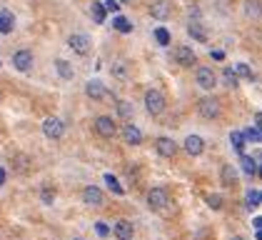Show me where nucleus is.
<instances>
[{
	"label": "nucleus",
	"instance_id": "f257e3e1",
	"mask_svg": "<svg viewBox=\"0 0 262 240\" xmlns=\"http://www.w3.org/2000/svg\"><path fill=\"white\" fill-rule=\"evenodd\" d=\"M198 113H200V118H205V120H217L222 113L220 100L212 98V95H210V98H202L200 103H198Z\"/></svg>",
	"mask_w": 262,
	"mask_h": 240
},
{
	"label": "nucleus",
	"instance_id": "f03ea898",
	"mask_svg": "<svg viewBox=\"0 0 262 240\" xmlns=\"http://www.w3.org/2000/svg\"><path fill=\"white\" fill-rule=\"evenodd\" d=\"M145 110H147L150 115H160L162 110H165V95H162L160 90L150 88V90L145 93Z\"/></svg>",
	"mask_w": 262,
	"mask_h": 240
},
{
	"label": "nucleus",
	"instance_id": "7ed1b4c3",
	"mask_svg": "<svg viewBox=\"0 0 262 240\" xmlns=\"http://www.w3.org/2000/svg\"><path fill=\"white\" fill-rule=\"evenodd\" d=\"M42 135L48 140H60L65 135V123L60 118H45L42 120Z\"/></svg>",
	"mask_w": 262,
	"mask_h": 240
},
{
	"label": "nucleus",
	"instance_id": "20e7f679",
	"mask_svg": "<svg viewBox=\"0 0 262 240\" xmlns=\"http://www.w3.org/2000/svg\"><path fill=\"white\" fill-rule=\"evenodd\" d=\"M68 48H70L73 53H78V55H88V53H90V38H88L85 33H73V35L68 38Z\"/></svg>",
	"mask_w": 262,
	"mask_h": 240
},
{
	"label": "nucleus",
	"instance_id": "39448f33",
	"mask_svg": "<svg viewBox=\"0 0 262 240\" xmlns=\"http://www.w3.org/2000/svg\"><path fill=\"white\" fill-rule=\"evenodd\" d=\"M167 203H170V195H167L165 188H152V190L147 193V205H150V210H162V208H167Z\"/></svg>",
	"mask_w": 262,
	"mask_h": 240
},
{
	"label": "nucleus",
	"instance_id": "423d86ee",
	"mask_svg": "<svg viewBox=\"0 0 262 240\" xmlns=\"http://www.w3.org/2000/svg\"><path fill=\"white\" fill-rule=\"evenodd\" d=\"M82 203L90 205V208H100L105 203V193L98 185H88V188H82Z\"/></svg>",
	"mask_w": 262,
	"mask_h": 240
},
{
	"label": "nucleus",
	"instance_id": "0eeeda50",
	"mask_svg": "<svg viewBox=\"0 0 262 240\" xmlns=\"http://www.w3.org/2000/svg\"><path fill=\"white\" fill-rule=\"evenodd\" d=\"M95 133L100 138H113L118 133V125H115V120L110 115H100V118H95Z\"/></svg>",
	"mask_w": 262,
	"mask_h": 240
},
{
	"label": "nucleus",
	"instance_id": "6e6552de",
	"mask_svg": "<svg viewBox=\"0 0 262 240\" xmlns=\"http://www.w3.org/2000/svg\"><path fill=\"white\" fill-rule=\"evenodd\" d=\"M195 80H198V85H200L202 90H212L215 85H217V75H215V70L212 68H198V73H195Z\"/></svg>",
	"mask_w": 262,
	"mask_h": 240
},
{
	"label": "nucleus",
	"instance_id": "1a4fd4ad",
	"mask_svg": "<svg viewBox=\"0 0 262 240\" xmlns=\"http://www.w3.org/2000/svg\"><path fill=\"white\" fill-rule=\"evenodd\" d=\"M85 95H88L90 100H105V98H110L107 88L102 85L100 80H88V83H85Z\"/></svg>",
	"mask_w": 262,
	"mask_h": 240
},
{
	"label": "nucleus",
	"instance_id": "9d476101",
	"mask_svg": "<svg viewBox=\"0 0 262 240\" xmlns=\"http://www.w3.org/2000/svg\"><path fill=\"white\" fill-rule=\"evenodd\" d=\"M33 53L30 50H18V53H13V65H15V70H20V73H28V70H33Z\"/></svg>",
	"mask_w": 262,
	"mask_h": 240
},
{
	"label": "nucleus",
	"instance_id": "9b49d317",
	"mask_svg": "<svg viewBox=\"0 0 262 240\" xmlns=\"http://www.w3.org/2000/svg\"><path fill=\"white\" fill-rule=\"evenodd\" d=\"M182 148H185V153H187V155L198 158V155L205 153V140H202L200 135H187L185 143H182Z\"/></svg>",
	"mask_w": 262,
	"mask_h": 240
},
{
	"label": "nucleus",
	"instance_id": "f8f14e48",
	"mask_svg": "<svg viewBox=\"0 0 262 240\" xmlns=\"http://www.w3.org/2000/svg\"><path fill=\"white\" fill-rule=\"evenodd\" d=\"M113 235L118 240H133V233H135V228H133V223L130 220H125V218H120L115 225H113V230H110Z\"/></svg>",
	"mask_w": 262,
	"mask_h": 240
},
{
	"label": "nucleus",
	"instance_id": "ddd939ff",
	"mask_svg": "<svg viewBox=\"0 0 262 240\" xmlns=\"http://www.w3.org/2000/svg\"><path fill=\"white\" fill-rule=\"evenodd\" d=\"M175 60L180 63L182 68H192V65L198 63V55L192 53V48H187V45H178V48H175Z\"/></svg>",
	"mask_w": 262,
	"mask_h": 240
},
{
	"label": "nucleus",
	"instance_id": "4468645a",
	"mask_svg": "<svg viewBox=\"0 0 262 240\" xmlns=\"http://www.w3.org/2000/svg\"><path fill=\"white\" fill-rule=\"evenodd\" d=\"M155 148H158V153L162 158H175V153H178V143L172 138H165V135L155 140Z\"/></svg>",
	"mask_w": 262,
	"mask_h": 240
},
{
	"label": "nucleus",
	"instance_id": "2eb2a0df",
	"mask_svg": "<svg viewBox=\"0 0 262 240\" xmlns=\"http://www.w3.org/2000/svg\"><path fill=\"white\" fill-rule=\"evenodd\" d=\"M120 135H122V140H125L127 145H140V143H142V133H140V128H135L133 123H125V125H122Z\"/></svg>",
	"mask_w": 262,
	"mask_h": 240
},
{
	"label": "nucleus",
	"instance_id": "dca6fc26",
	"mask_svg": "<svg viewBox=\"0 0 262 240\" xmlns=\"http://www.w3.org/2000/svg\"><path fill=\"white\" fill-rule=\"evenodd\" d=\"M150 15L155 20H167L170 18V3L167 0H155L150 5Z\"/></svg>",
	"mask_w": 262,
	"mask_h": 240
},
{
	"label": "nucleus",
	"instance_id": "f3484780",
	"mask_svg": "<svg viewBox=\"0 0 262 240\" xmlns=\"http://www.w3.org/2000/svg\"><path fill=\"white\" fill-rule=\"evenodd\" d=\"M187 35L192 40H198V43H207V30H205V25H202L200 20H190V25H187Z\"/></svg>",
	"mask_w": 262,
	"mask_h": 240
},
{
	"label": "nucleus",
	"instance_id": "a211bd4d",
	"mask_svg": "<svg viewBox=\"0 0 262 240\" xmlns=\"http://www.w3.org/2000/svg\"><path fill=\"white\" fill-rule=\"evenodd\" d=\"M13 28H15V15L10 10H0V33L8 35V33H13Z\"/></svg>",
	"mask_w": 262,
	"mask_h": 240
},
{
	"label": "nucleus",
	"instance_id": "6ab92c4d",
	"mask_svg": "<svg viewBox=\"0 0 262 240\" xmlns=\"http://www.w3.org/2000/svg\"><path fill=\"white\" fill-rule=\"evenodd\" d=\"M115 110H118V115H120V120H130L135 118V108H133V103H127V100H118L115 103Z\"/></svg>",
	"mask_w": 262,
	"mask_h": 240
},
{
	"label": "nucleus",
	"instance_id": "aec40b11",
	"mask_svg": "<svg viewBox=\"0 0 262 240\" xmlns=\"http://www.w3.org/2000/svg\"><path fill=\"white\" fill-rule=\"evenodd\" d=\"M220 183L227 185V188H232V185L237 183V170H235L232 165H222L220 168Z\"/></svg>",
	"mask_w": 262,
	"mask_h": 240
},
{
	"label": "nucleus",
	"instance_id": "412c9836",
	"mask_svg": "<svg viewBox=\"0 0 262 240\" xmlns=\"http://www.w3.org/2000/svg\"><path fill=\"white\" fill-rule=\"evenodd\" d=\"M55 70H58V75H60L62 80H73V78H75V70H73V65H70L68 60H62V58L55 60Z\"/></svg>",
	"mask_w": 262,
	"mask_h": 240
},
{
	"label": "nucleus",
	"instance_id": "4be33fe9",
	"mask_svg": "<svg viewBox=\"0 0 262 240\" xmlns=\"http://www.w3.org/2000/svg\"><path fill=\"white\" fill-rule=\"evenodd\" d=\"M110 73H113V78L127 80V63H125V60H115V63L110 65Z\"/></svg>",
	"mask_w": 262,
	"mask_h": 240
},
{
	"label": "nucleus",
	"instance_id": "5701e85b",
	"mask_svg": "<svg viewBox=\"0 0 262 240\" xmlns=\"http://www.w3.org/2000/svg\"><path fill=\"white\" fill-rule=\"evenodd\" d=\"M240 165H242V170H245L247 175H257V160L255 158H250V155H245V153H242Z\"/></svg>",
	"mask_w": 262,
	"mask_h": 240
},
{
	"label": "nucleus",
	"instance_id": "b1692460",
	"mask_svg": "<svg viewBox=\"0 0 262 240\" xmlns=\"http://www.w3.org/2000/svg\"><path fill=\"white\" fill-rule=\"evenodd\" d=\"M245 205H247L250 210L260 208V190H257V188H250V190L245 193Z\"/></svg>",
	"mask_w": 262,
	"mask_h": 240
},
{
	"label": "nucleus",
	"instance_id": "393cba45",
	"mask_svg": "<svg viewBox=\"0 0 262 240\" xmlns=\"http://www.w3.org/2000/svg\"><path fill=\"white\" fill-rule=\"evenodd\" d=\"M113 28H115L118 33H133V23L125 18V15H115V20H113Z\"/></svg>",
	"mask_w": 262,
	"mask_h": 240
},
{
	"label": "nucleus",
	"instance_id": "a878e982",
	"mask_svg": "<svg viewBox=\"0 0 262 240\" xmlns=\"http://www.w3.org/2000/svg\"><path fill=\"white\" fill-rule=\"evenodd\" d=\"M222 83H225L227 88H237V83H240V78H237L235 68H225V70H222Z\"/></svg>",
	"mask_w": 262,
	"mask_h": 240
},
{
	"label": "nucleus",
	"instance_id": "bb28decb",
	"mask_svg": "<svg viewBox=\"0 0 262 240\" xmlns=\"http://www.w3.org/2000/svg\"><path fill=\"white\" fill-rule=\"evenodd\" d=\"M230 143L235 145V150L237 153H245V145H247V140H245V133H240V130H235V133H230Z\"/></svg>",
	"mask_w": 262,
	"mask_h": 240
},
{
	"label": "nucleus",
	"instance_id": "cd10ccee",
	"mask_svg": "<svg viewBox=\"0 0 262 240\" xmlns=\"http://www.w3.org/2000/svg\"><path fill=\"white\" fill-rule=\"evenodd\" d=\"M105 185H107V190H110V193H115V195H122V193H125V190H122V185L118 183V178H115L113 173H107V175H105Z\"/></svg>",
	"mask_w": 262,
	"mask_h": 240
},
{
	"label": "nucleus",
	"instance_id": "c85d7f7f",
	"mask_svg": "<svg viewBox=\"0 0 262 240\" xmlns=\"http://www.w3.org/2000/svg\"><path fill=\"white\" fill-rule=\"evenodd\" d=\"M90 15H93V20H95L98 25L105 23V8H102V3H93V5H90Z\"/></svg>",
	"mask_w": 262,
	"mask_h": 240
},
{
	"label": "nucleus",
	"instance_id": "c756f323",
	"mask_svg": "<svg viewBox=\"0 0 262 240\" xmlns=\"http://www.w3.org/2000/svg\"><path fill=\"white\" fill-rule=\"evenodd\" d=\"M235 73H237V78L255 80V73H252V68H250L247 63H237V65H235Z\"/></svg>",
	"mask_w": 262,
	"mask_h": 240
},
{
	"label": "nucleus",
	"instance_id": "7c9ffc66",
	"mask_svg": "<svg viewBox=\"0 0 262 240\" xmlns=\"http://www.w3.org/2000/svg\"><path fill=\"white\" fill-rule=\"evenodd\" d=\"M245 13H247V18H260V0H247Z\"/></svg>",
	"mask_w": 262,
	"mask_h": 240
},
{
	"label": "nucleus",
	"instance_id": "2f4dec72",
	"mask_svg": "<svg viewBox=\"0 0 262 240\" xmlns=\"http://www.w3.org/2000/svg\"><path fill=\"white\" fill-rule=\"evenodd\" d=\"M40 200L45 205H53L55 203V190H50V188H42L40 190Z\"/></svg>",
	"mask_w": 262,
	"mask_h": 240
},
{
	"label": "nucleus",
	"instance_id": "473e14b6",
	"mask_svg": "<svg viewBox=\"0 0 262 240\" xmlns=\"http://www.w3.org/2000/svg\"><path fill=\"white\" fill-rule=\"evenodd\" d=\"M245 140H250V143H260V125L245 130Z\"/></svg>",
	"mask_w": 262,
	"mask_h": 240
},
{
	"label": "nucleus",
	"instance_id": "72a5a7b5",
	"mask_svg": "<svg viewBox=\"0 0 262 240\" xmlns=\"http://www.w3.org/2000/svg\"><path fill=\"white\" fill-rule=\"evenodd\" d=\"M207 205H210V208H212V210H220L222 208V195H217V193H212V195H207Z\"/></svg>",
	"mask_w": 262,
	"mask_h": 240
},
{
	"label": "nucleus",
	"instance_id": "f704fd0d",
	"mask_svg": "<svg viewBox=\"0 0 262 240\" xmlns=\"http://www.w3.org/2000/svg\"><path fill=\"white\" fill-rule=\"evenodd\" d=\"M155 40H158L160 45H170V33H167L165 28H158V30H155Z\"/></svg>",
	"mask_w": 262,
	"mask_h": 240
},
{
	"label": "nucleus",
	"instance_id": "c9c22d12",
	"mask_svg": "<svg viewBox=\"0 0 262 240\" xmlns=\"http://www.w3.org/2000/svg\"><path fill=\"white\" fill-rule=\"evenodd\" d=\"M102 8H105V13H118V10H120V3H118V0H105Z\"/></svg>",
	"mask_w": 262,
	"mask_h": 240
},
{
	"label": "nucleus",
	"instance_id": "e433bc0d",
	"mask_svg": "<svg viewBox=\"0 0 262 240\" xmlns=\"http://www.w3.org/2000/svg\"><path fill=\"white\" fill-rule=\"evenodd\" d=\"M95 233H98L100 238H107V235H110V228H107V225H102V223H98V225H95Z\"/></svg>",
	"mask_w": 262,
	"mask_h": 240
},
{
	"label": "nucleus",
	"instance_id": "4c0bfd02",
	"mask_svg": "<svg viewBox=\"0 0 262 240\" xmlns=\"http://www.w3.org/2000/svg\"><path fill=\"white\" fill-rule=\"evenodd\" d=\"M15 168H18V170H28V158H25V155H18V158H15Z\"/></svg>",
	"mask_w": 262,
	"mask_h": 240
},
{
	"label": "nucleus",
	"instance_id": "58836bf2",
	"mask_svg": "<svg viewBox=\"0 0 262 240\" xmlns=\"http://www.w3.org/2000/svg\"><path fill=\"white\" fill-rule=\"evenodd\" d=\"M5 178H8V175H5V168H0V188L5 185Z\"/></svg>",
	"mask_w": 262,
	"mask_h": 240
},
{
	"label": "nucleus",
	"instance_id": "ea45409f",
	"mask_svg": "<svg viewBox=\"0 0 262 240\" xmlns=\"http://www.w3.org/2000/svg\"><path fill=\"white\" fill-rule=\"evenodd\" d=\"M212 58H215V60H222V50H212Z\"/></svg>",
	"mask_w": 262,
	"mask_h": 240
},
{
	"label": "nucleus",
	"instance_id": "a19ab883",
	"mask_svg": "<svg viewBox=\"0 0 262 240\" xmlns=\"http://www.w3.org/2000/svg\"><path fill=\"white\" fill-rule=\"evenodd\" d=\"M118 3H120V5H130L133 0H118Z\"/></svg>",
	"mask_w": 262,
	"mask_h": 240
},
{
	"label": "nucleus",
	"instance_id": "79ce46f5",
	"mask_svg": "<svg viewBox=\"0 0 262 240\" xmlns=\"http://www.w3.org/2000/svg\"><path fill=\"white\" fill-rule=\"evenodd\" d=\"M232 240H245V238H242V235H235V238H232Z\"/></svg>",
	"mask_w": 262,
	"mask_h": 240
},
{
	"label": "nucleus",
	"instance_id": "37998d69",
	"mask_svg": "<svg viewBox=\"0 0 262 240\" xmlns=\"http://www.w3.org/2000/svg\"><path fill=\"white\" fill-rule=\"evenodd\" d=\"M73 240H82V238H73Z\"/></svg>",
	"mask_w": 262,
	"mask_h": 240
},
{
	"label": "nucleus",
	"instance_id": "c03bdc74",
	"mask_svg": "<svg viewBox=\"0 0 262 240\" xmlns=\"http://www.w3.org/2000/svg\"><path fill=\"white\" fill-rule=\"evenodd\" d=\"M0 98H3V95H0Z\"/></svg>",
	"mask_w": 262,
	"mask_h": 240
}]
</instances>
